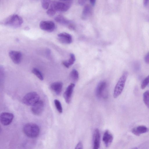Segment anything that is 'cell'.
<instances>
[{
    "label": "cell",
    "instance_id": "cell-29",
    "mask_svg": "<svg viewBox=\"0 0 149 149\" xmlns=\"http://www.w3.org/2000/svg\"><path fill=\"white\" fill-rule=\"evenodd\" d=\"M68 28L71 30H74L75 29V27L72 23L70 24L68 26Z\"/></svg>",
    "mask_w": 149,
    "mask_h": 149
},
{
    "label": "cell",
    "instance_id": "cell-5",
    "mask_svg": "<svg viewBox=\"0 0 149 149\" xmlns=\"http://www.w3.org/2000/svg\"><path fill=\"white\" fill-rule=\"evenodd\" d=\"M107 84L105 81H101L97 84L95 90L96 97L99 99L105 98L107 95L105 92Z\"/></svg>",
    "mask_w": 149,
    "mask_h": 149
},
{
    "label": "cell",
    "instance_id": "cell-15",
    "mask_svg": "<svg viewBox=\"0 0 149 149\" xmlns=\"http://www.w3.org/2000/svg\"><path fill=\"white\" fill-rule=\"evenodd\" d=\"M63 84L61 81H57L52 83L50 87L51 90L57 95L61 93L63 88Z\"/></svg>",
    "mask_w": 149,
    "mask_h": 149
},
{
    "label": "cell",
    "instance_id": "cell-7",
    "mask_svg": "<svg viewBox=\"0 0 149 149\" xmlns=\"http://www.w3.org/2000/svg\"><path fill=\"white\" fill-rule=\"evenodd\" d=\"M40 28L42 30L48 32H52L53 31L55 28V25L52 21H42L39 24Z\"/></svg>",
    "mask_w": 149,
    "mask_h": 149
},
{
    "label": "cell",
    "instance_id": "cell-28",
    "mask_svg": "<svg viewBox=\"0 0 149 149\" xmlns=\"http://www.w3.org/2000/svg\"><path fill=\"white\" fill-rule=\"evenodd\" d=\"M83 145L81 142H79L75 147V149H82Z\"/></svg>",
    "mask_w": 149,
    "mask_h": 149
},
{
    "label": "cell",
    "instance_id": "cell-33",
    "mask_svg": "<svg viewBox=\"0 0 149 149\" xmlns=\"http://www.w3.org/2000/svg\"><path fill=\"white\" fill-rule=\"evenodd\" d=\"M60 0L63 1H69V0Z\"/></svg>",
    "mask_w": 149,
    "mask_h": 149
},
{
    "label": "cell",
    "instance_id": "cell-27",
    "mask_svg": "<svg viewBox=\"0 0 149 149\" xmlns=\"http://www.w3.org/2000/svg\"><path fill=\"white\" fill-rule=\"evenodd\" d=\"M145 62L147 64H149V52L145 55L144 57Z\"/></svg>",
    "mask_w": 149,
    "mask_h": 149
},
{
    "label": "cell",
    "instance_id": "cell-22",
    "mask_svg": "<svg viewBox=\"0 0 149 149\" xmlns=\"http://www.w3.org/2000/svg\"><path fill=\"white\" fill-rule=\"evenodd\" d=\"M32 72L41 81L43 80L44 77L42 74L37 68H33L32 70Z\"/></svg>",
    "mask_w": 149,
    "mask_h": 149
},
{
    "label": "cell",
    "instance_id": "cell-32",
    "mask_svg": "<svg viewBox=\"0 0 149 149\" xmlns=\"http://www.w3.org/2000/svg\"><path fill=\"white\" fill-rule=\"evenodd\" d=\"M149 0H143V3L144 6H146L147 5Z\"/></svg>",
    "mask_w": 149,
    "mask_h": 149
},
{
    "label": "cell",
    "instance_id": "cell-3",
    "mask_svg": "<svg viewBox=\"0 0 149 149\" xmlns=\"http://www.w3.org/2000/svg\"><path fill=\"white\" fill-rule=\"evenodd\" d=\"M128 75V72H124L117 83L113 92V96L114 98L118 97L122 92Z\"/></svg>",
    "mask_w": 149,
    "mask_h": 149
},
{
    "label": "cell",
    "instance_id": "cell-4",
    "mask_svg": "<svg viewBox=\"0 0 149 149\" xmlns=\"http://www.w3.org/2000/svg\"><path fill=\"white\" fill-rule=\"evenodd\" d=\"M39 95L36 92H31L26 94L23 97V103L28 106H33L39 100Z\"/></svg>",
    "mask_w": 149,
    "mask_h": 149
},
{
    "label": "cell",
    "instance_id": "cell-23",
    "mask_svg": "<svg viewBox=\"0 0 149 149\" xmlns=\"http://www.w3.org/2000/svg\"><path fill=\"white\" fill-rule=\"evenodd\" d=\"M54 103L55 107L58 112L61 113L63 112V108L60 101L57 99L54 100Z\"/></svg>",
    "mask_w": 149,
    "mask_h": 149
},
{
    "label": "cell",
    "instance_id": "cell-20",
    "mask_svg": "<svg viewBox=\"0 0 149 149\" xmlns=\"http://www.w3.org/2000/svg\"><path fill=\"white\" fill-rule=\"evenodd\" d=\"M143 102L148 108H149V90L145 91L143 95Z\"/></svg>",
    "mask_w": 149,
    "mask_h": 149
},
{
    "label": "cell",
    "instance_id": "cell-18",
    "mask_svg": "<svg viewBox=\"0 0 149 149\" xmlns=\"http://www.w3.org/2000/svg\"><path fill=\"white\" fill-rule=\"evenodd\" d=\"M75 61V58L74 54L71 53L70 54L69 59L67 61H63L62 64L65 67L68 68L74 64Z\"/></svg>",
    "mask_w": 149,
    "mask_h": 149
},
{
    "label": "cell",
    "instance_id": "cell-6",
    "mask_svg": "<svg viewBox=\"0 0 149 149\" xmlns=\"http://www.w3.org/2000/svg\"><path fill=\"white\" fill-rule=\"evenodd\" d=\"M70 7V4L68 3L54 1L51 3L50 8L56 11L65 12L67 11Z\"/></svg>",
    "mask_w": 149,
    "mask_h": 149
},
{
    "label": "cell",
    "instance_id": "cell-19",
    "mask_svg": "<svg viewBox=\"0 0 149 149\" xmlns=\"http://www.w3.org/2000/svg\"><path fill=\"white\" fill-rule=\"evenodd\" d=\"M91 8L90 6L87 5L84 7L82 13V18L85 19L88 16L91 12Z\"/></svg>",
    "mask_w": 149,
    "mask_h": 149
},
{
    "label": "cell",
    "instance_id": "cell-17",
    "mask_svg": "<svg viewBox=\"0 0 149 149\" xmlns=\"http://www.w3.org/2000/svg\"><path fill=\"white\" fill-rule=\"evenodd\" d=\"M54 20L56 22L62 25L67 26L68 27L72 23L70 20L61 15H58L56 17Z\"/></svg>",
    "mask_w": 149,
    "mask_h": 149
},
{
    "label": "cell",
    "instance_id": "cell-14",
    "mask_svg": "<svg viewBox=\"0 0 149 149\" xmlns=\"http://www.w3.org/2000/svg\"><path fill=\"white\" fill-rule=\"evenodd\" d=\"M113 139V137L111 133L108 130H106L104 133L102 140L106 147H108L110 146Z\"/></svg>",
    "mask_w": 149,
    "mask_h": 149
},
{
    "label": "cell",
    "instance_id": "cell-16",
    "mask_svg": "<svg viewBox=\"0 0 149 149\" xmlns=\"http://www.w3.org/2000/svg\"><path fill=\"white\" fill-rule=\"evenodd\" d=\"M148 131V129L146 126L140 125L133 128L131 131L134 135L138 136L141 134L147 132Z\"/></svg>",
    "mask_w": 149,
    "mask_h": 149
},
{
    "label": "cell",
    "instance_id": "cell-30",
    "mask_svg": "<svg viewBox=\"0 0 149 149\" xmlns=\"http://www.w3.org/2000/svg\"><path fill=\"white\" fill-rule=\"evenodd\" d=\"M86 0H79L78 3L80 5H83L85 3Z\"/></svg>",
    "mask_w": 149,
    "mask_h": 149
},
{
    "label": "cell",
    "instance_id": "cell-10",
    "mask_svg": "<svg viewBox=\"0 0 149 149\" xmlns=\"http://www.w3.org/2000/svg\"><path fill=\"white\" fill-rule=\"evenodd\" d=\"M58 39L61 42L66 44H70L72 40L71 36L65 32H63L58 34Z\"/></svg>",
    "mask_w": 149,
    "mask_h": 149
},
{
    "label": "cell",
    "instance_id": "cell-8",
    "mask_svg": "<svg viewBox=\"0 0 149 149\" xmlns=\"http://www.w3.org/2000/svg\"><path fill=\"white\" fill-rule=\"evenodd\" d=\"M14 115L11 113L3 112L0 115V120L1 124L4 125H8L12 122Z\"/></svg>",
    "mask_w": 149,
    "mask_h": 149
},
{
    "label": "cell",
    "instance_id": "cell-25",
    "mask_svg": "<svg viewBox=\"0 0 149 149\" xmlns=\"http://www.w3.org/2000/svg\"><path fill=\"white\" fill-rule=\"evenodd\" d=\"M149 84V75L143 81L141 85L142 89H144Z\"/></svg>",
    "mask_w": 149,
    "mask_h": 149
},
{
    "label": "cell",
    "instance_id": "cell-26",
    "mask_svg": "<svg viewBox=\"0 0 149 149\" xmlns=\"http://www.w3.org/2000/svg\"><path fill=\"white\" fill-rule=\"evenodd\" d=\"M56 11L50 8L47 11V13L48 16L52 17L55 15Z\"/></svg>",
    "mask_w": 149,
    "mask_h": 149
},
{
    "label": "cell",
    "instance_id": "cell-13",
    "mask_svg": "<svg viewBox=\"0 0 149 149\" xmlns=\"http://www.w3.org/2000/svg\"><path fill=\"white\" fill-rule=\"evenodd\" d=\"M93 148H99L100 143V135L99 130L96 129L94 131L93 134Z\"/></svg>",
    "mask_w": 149,
    "mask_h": 149
},
{
    "label": "cell",
    "instance_id": "cell-2",
    "mask_svg": "<svg viewBox=\"0 0 149 149\" xmlns=\"http://www.w3.org/2000/svg\"><path fill=\"white\" fill-rule=\"evenodd\" d=\"M23 131L25 134L31 138H35L38 136L40 132V129L38 125L32 123L26 124L23 128Z\"/></svg>",
    "mask_w": 149,
    "mask_h": 149
},
{
    "label": "cell",
    "instance_id": "cell-24",
    "mask_svg": "<svg viewBox=\"0 0 149 149\" xmlns=\"http://www.w3.org/2000/svg\"><path fill=\"white\" fill-rule=\"evenodd\" d=\"M42 7L45 9H47L49 7L50 3V0H41Z\"/></svg>",
    "mask_w": 149,
    "mask_h": 149
},
{
    "label": "cell",
    "instance_id": "cell-11",
    "mask_svg": "<svg viewBox=\"0 0 149 149\" xmlns=\"http://www.w3.org/2000/svg\"><path fill=\"white\" fill-rule=\"evenodd\" d=\"M9 55L15 64H19L21 61L22 54L19 51L11 50L9 52Z\"/></svg>",
    "mask_w": 149,
    "mask_h": 149
},
{
    "label": "cell",
    "instance_id": "cell-1",
    "mask_svg": "<svg viewBox=\"0 0 149 149\" xmlns=\"http://www.w3.org/2000/svg\"><path fill=\"white\" fill-rule=\"evenodd\" d=\"M23 22V19L20 16L14 14L5 19L3 20L1 23L4 25L16 28L21 26Z\"/></svg>",
    "mask_w": 149,
    "mask_h": 149
},
{
    "label": "cell",
    "instance_id": "cell-12",
    "mask_svg": "<svg viewBox=\"0 0 149 149\" xmlns=\"http://www.w3.org/2000/svg\"><path fill=\"white\" fill-rule=\"evenodd\" d=\"M75 86L74 84H71L67 87L64 93V98L65 102L68 104H69L71 101L72 94Z\"/></svg>",
    "mask_w": 149,
    "mask_h": 149
},
{
    "label": "cell",
    "instance_id": "cell-31",
    "mask_svg": "<svg viewBox=\"0 0 149 149\" xmlns=\"http://www.w3.org/2000/svg\"><path fill=\"white\" fill-rule=\"evenodd\" d=\"M96 0H90V3L91 5L94 6Z\"/></svg>",
    "mask_w": 149,
    "mask_h": 149
},
{
    "label": "cell",
    "instance_id": "cell-9",
    "mask_svg": "<svg viewBox=\"0 0 149 149\" xmlns=\"http://www.w3.org/2000/svg\"><path fill=\"white\" fill-rule=\"evenodd\" d=\"M31 110L35 115H39L42 112L44 108V104L42 100H39L32 106Z\"/></svg>",
    "mask_w": 149,
    "mask_h": 149
},
{
    "label": "cell",
    "instance_id": "cell-21",
    "mask_svg": "<svg viewBox=\"0 0 149 149\" xmlns=\"http://www.w3.org/2000/svg\"><path fill=\"white\" fill-rule=\"evenodd\" d=\"M70 77L72 81H77L79 77L77 71L75 69H73L70 72Z\"/></svg>",
    "mask_w": 149,
    "mask_h": 149
}]
</instances>
